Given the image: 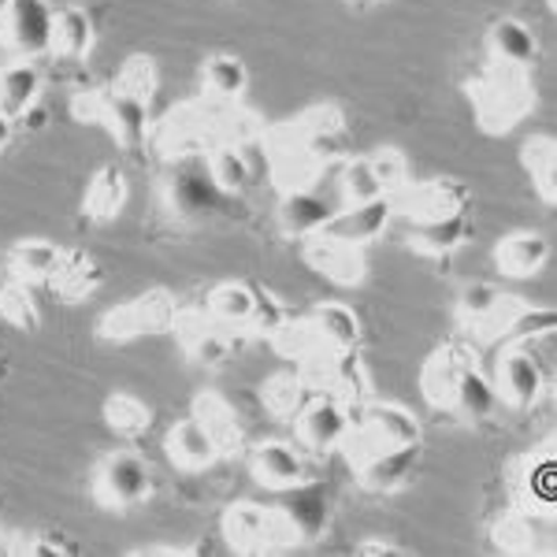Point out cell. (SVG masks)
Listing matches in <instances>:
<instances>
[{"mask_svg":"<svg viewBox=\"0 0 557 557\" xmlns=\"http://www.w3.org/2000/svg\"><path fill=\"white\" fill-rule=\"evenodd\" d=\"M343 197L346 205H361V201H372V197H383V186L375 178L372 164L368 157H354L343 164Z\"/></svg>","mask_w":557,"mask_h":557,"instance_id":"50","label":"cell"},{"mask_svg":"<svg viewBox=\"0 0 557 557\" xmlns=\"http://www.w3.org/2000/svg\"><path fill=\"white\" fill-rule=\"evenodd\" d=\"M52 20L57 12L49 8V0H12L8 15L0 23L8 49L20 60H34L41 52H52Z\"/></svg>","mask_w":557,"mask_h":557,"instance_id":"13","label":"cell"},{"mask_svg":"<svg viewBox=\"0 0 557 557\" xmlns=\"http://www.w3.org/2000/svg\"><path fill=\"white\" fill-rule=\"evenodd\" d=\"M205 172H209V178L227 197L242 194L249 186V178H253V168H249L238 141H215L209 149V168H205Z\"/></svg>","mask_w":557,"mask_h":557,"instance_id":"38","label":"cell"},{"mask_svg":"<svg viewBox=\"0 0 557 557\" xmlns=\"http://www.w3.org/2000/svg\"><path fill=\"white\" fill-rule=\"evenodd\" d=\"M8 8H12V0H0V20L8 15Z\"/></svg>","mask_w":557,"mask_h":557,"instance_id":"56","label":"cell"},{"mask_svg":"<svg viewBox=\"0 0 557 557\" xmlns=\"http://www.w3.org/2000/svg\"><path fill=\"white\" fill-rule=\"evenodd\" d=\"M152 417H157V412H152L149 401L138 398V394L120 391V394H108L104 398V424L123 438L146 435L152 428Z\"/></svg>","mask_w":557,"mask_h":557,"instance_id":"40","label":"cell"},{"mask_svg":"<svg viewBox=\"0 0 557 557\" xmlns=\"http://www.w3.org/2000/svg\"><path fill=\"white\" fill-rule=\"evenodd\" d=\"M469 205H472V190L461 183V178H450V175L424 178V183H406L398 194H394V212L409 215L412 223H428V220H443V215L469 212Z\"/></svg>","mask_w":557,"mask_h":557,"instance_id":"10","label":"cell"},{"mask_svg":"<svg viewBox=\"0 0 557 557\" xmlns=\"http://www.w3.org/2000/svg\"><path fill=\"white\" fill-rule=\"evenodd\" d=\"M8 554L12 557H60V554H78V546L67 543L60 532H8Z\"/></svg>","mask_w":557,"mask_h":557,"instance_id":"46","label":"cell"},{"mask_svg":"<svg viewBox=\"0 0 557 557\" xmlns=\"http://www.w3.org/2000/svg\"><path fill=\"white\" fill-rule=\"evenodd\" d=\"M502 301H506V294L498 290V286L491 283H469L461 290V298H457V312H461L465 323H472L475 331L487 323L494 312L502 309Z\"/></svg>","mask_w":557,"mask_h":557,"instance_id":"45","label":"cell"},{"mask_svg":"<svg viewBox=\"0 0 557 557\" xmlns=\"http://www.w3.org/2000/svg\"><path fill=\"white\" fill-rule=\"evenodd\" d=\"M472 238V223L469 212H457V215H443V220H428L412 227V249L428 257H450L465 242Z\"/></svg>","mask_w":557,"mask_h":557,"instance_id":"32","label":"cell"},{"mask_svg":"<svg viewBox=\"0 0 557 557\" xmlns=\"http://www.w3.org/2000/svg\"><path fill=\"white\" fill-rule=\"evenodd\" d=\"M197 554V546H138L134 557H186Z\"/></svg>","mask_w":557,"mask_h":557,"instance_id":"52","label":"cell"},{"mask_svg":"<svg viewBox=\"0 0 557 557\" xmlns=\"http://www.w3.org/2000/svg\"><path fill=\"white\" fill-rule=\"evenodd\" d=\"M115 89H123V94L138 97V101L152 104V97H157L160 89V71H157V60L146 57V52H134L127 57V64L120 67V75H115Z\"/></svg>","mask_w":557,"mask_h":557,"instance_id":"44","label":"cell"},{"mask_svg":"<svg viewBox=\"0 0 557 557\" xmlns=\"http://www.w3.org/2000/svg\"><path fill=\"white\" fill-rule=\"evenodd\" d=\"M71 115L78 123H97L112 134L127 152L146 149L149 141V104L138 97L123 94L115 86H94V89H78L71 97Z\"/></svg>","mask_w":557,"mask_h":557,"instance_id":"2","label":"cell"},{"mask_svg":"<svg viewBox=\"0 0 557 557\" xmlns=\"http://www.w3.org/2000/svg\"><path fill=\"white\" fill-rule=\"evenodd\" d=\"M298 491V498H286L278 502V509L286 513V520L294 524V532H298L301 543H309V539H317L323 532V524H327V502H323L320 491Z\"/></svg>","mask_w":557,"mask_h":557,"instance_id":"43","label":"cell"},{"mask_svg":"<svg viewBox=\"0 0 557 557\" xmlns=\"http://www.w3.org/2000/svg\"><path fill=\"white\" fill-rule=\"evenodd\" d=\"M20 120H23V127H26V131H41L45 123H49V112H45L41 104H34V108H26Z\"/></svg>","mask_w":557,"mask_h":557,"instance_id":"53","label":"cell"},{"mask_svg":"<svg viewBox=\"0 0 557 557\" xmlns=\"http://www.w3.org/2000/svg\"><path fill=\"white\" fill-rule=\"evenodd\" d=\"M520 164H524L528 178H532L535 194L546 205H557V141L554 134H535L520 149Z\"/></svg>","mask_w":557,"mask_h":557,"instance_id":"36","label":"cell"},{"mask_svg":"<svg viewBox=\"0 0 557 557\" xmlns=\"http://www.w3.org/2000/svg\"><path fill=\"white\" fill-rule=\"evenodd\" d=\"M546 4H550V8H557V0H546Z\"/></svg>","mask_w":557,"mask_h":557,"instance_id":"58","label":"cell"},{"mask_svg":"<svg viewBox=\"0 0 557 557\" xmlns=\"http://www.w3.org/2000/svg\"><path fill=\"white\" fill-rule=\"evenodd\" d=\"M164 450H168V457H172L175 469H183V472H205V469H212V465L220 461L212 438L205 435L201 424H197L194 417L178 420V424L168 431Z\"/></svg>","mask_w":557,"mask_h":557,"instance_id":"29","label":"cell"},{"mask_svg":"<svg viewBox=\"0 0 557 557\" xmlns=\"http://www.w3.org/2000/svg\"><path fill=\"white\" fill-rule=\"evenodd\" d=\"M368 164H372V172L375 178H380V186H383V194H398L401 186L412 183L409 178V160H406V152H401L398 146H380L368 157Z\"/></svg>","mask_w":557,"mask_h":557,"instance_id":"49","label":"cell"},{"mask_svg":"<svg viewBox=\"0 0 557 557\" xmlns=\"http://www.w3.org/2000/svg\"><path fill=\"white\" fill-rule=\"evenodd\" d=\"M178 298L164 286H152V290H141L134 294L131 301L115 305L108 309L101 320H97V335L104 343H131V338H141V335H168L175 331V320H178Z\"/></svg>","mask_w":557,"mask_h":557,"instance_id":"3","label":"cell"},{"mask_svg":"<svg viewBox=\"0 0 557 557\" xmlns=\"http://www.w3.org/2000/svg\"><path fill=\"white\" fill-rule=\"evenodd\" d=\"M0 264H4V253H0Z\"/></svg>","mask_w":557,"mask_h":557,"instance_id":"59","label":"cell"},{"mask_svg":"<svg viewBox=\"0 0 557 557\" xmlns=\"http://www.w3.org/2000/svg\"><path fill=\"white\" fill-rule=\"evenodd\" d=\"M127 194L131 190H127V175H123V168L120 164H101L94 175H89L83 212L97 223H112L115 215L123 212V205H127Z\"/></svg>","mask_w":557,"mask_h":557,"instance_id":"30","label":"cell"},{"mask_svg":"<svg viewBox=\"0 0 557 557\" xmlns=\"http://www.w3.org/2000/svg\"><path fill=\"white\" fill-rule=\"evenodd\" d=\"M354 4H357V0H354ZM364 4H380V0H364Z\"/></svg>","mask_w":557,"mask_h":557,"instance_id":"57","label":"cell"},{"mask_svg":"<svg viewBox=\"0 0 557 557\" xmlns=\"http://www.w3.org/2000/svg\"><path fill=\"white\" fill-rule=\"evenodd\" d=\"M494 543L506 554H550L554 550V513L513 506L494 524Z\"/></svg>","mask_w":557,"mask_h":557,"instance_id":"18","label":"cell"},{"mask_svg":"<svg viewBox=\"0 0 557 557\" xmlns=\"http://www.w3.org/2000/svg\"><path fill=\"white\" fill-rule=\"evenodd\" d=\"M498 401L513 409H532L539 406L546 391V372L535 361V354L528 346H506L498 357V380H494Z\"/></svg>","mask_w":557,"mask_h":557,"instance_id":"14","label":"cell"},{"mask_svg":"<svg viewBox=\"0 0 557 557\" xmlns=\"http://www.w3.org/2000/svg\"><path fill=\"white\" fill-rule=\"evenodd\" d=\"M391 220H394V197L383 194V197H372V201H361V205H346V209L335 212V220L323 227V235L368 249L372 242L383 238V231L391 227Z\"/></svg>","mask_w":557,"mask_h":557,"instance_id":"20","label":"cell"},{"mask_svg":"<svg viewBox=\"0 0 557 557\" xmlns=\"http://www.w3.org/2000/svg\"><path fill=\"white\" fill-rule=\"evenodd\" d=\"M557 327V312L546 309V305H528L520 301L517 294H506L502 309L483 323L480 335L487 343H502V346H528L535 338H546Z\"/></svg>","mask_w":557,"mask_h":557,"instance_id":"11","label":"cell"},{"mask_svg":"<svg viewBox=\"0 0 557 557\" xmlns=\"http://www.w3.org/2000/svg\"><path fill=\"white\" fill-rule=\"evenodd\" d=\"M152 487H157V480H152V465L134 450L104 454L94 469V498L101 502L104 509H115V513L149 502Z\"/></svg>","mask_w":557,"mask_h":557,"instance_id":"7","label":"cell"},{"mask_svg":"<svg viewBox=\"0 0 557 557\" xmlns=\"http://www.w3.org/2000/svg\"><path fill=\"white\" fill-rule=\"evenodd\" d=\"M190 417L201 424L205 435L212 438V446L220 457H235L238 450H246V428H242L238 412L231 409V401L220 398L215 391L197 394Z\"/></svg>","mask_w":557,"mask_h":557,"instance_id":"22","label":"cell"},{"mask_svg":"<svg viewBox=\"0 0 557 557\" xmlns=\"http://www.w3.org/2000/svg\"><path fill=\"white\" fill-rule=\"evenodd\" d=\"M509 483H513V506H528V509H546L554 513V494H557V465H554V450L550 443L539 446V450L524 454L520 461H513L509 469Z\"/></svg>","mask_w":557,"mask_h":557,"instance_id":"19","label":"cell"},{"mask_svg":"<svg viewBox=\"0 0 557 557\" xmlns=\"http://www.w3.org/2000/svg\"><path fill=\"white\" fill-rule=\"evenodd\" d=\"M301 375L317 394L346 401L349 409H361L372 383H368V368L357 357V349H331L317 346L309 357H301Z\"/></svg>","mask_w":557,"mask_h":557,"instance_id":"6","label":"cell"},{"mask_svg":"<svg viewBox=\"0 0 557 557\" xmlns=\"http://www.w3.org/2000/svg\"><path fill=\"white\" fill-rule=\"evenodd\" d=\"M0 554H8V532L0 528Z\"/></svg>","mask_w":557,"mask_h":557,"instance_id":"55","label":"cell"},{"mask_svg":"<svg viewBox=\"0 0 557 557\" xmlns=\"http://www.w3.org/2000/svg\"><path fill=\"white\" fill-rule=\"evenodd\" d=\"M494 409H498V391H494V383L480 372V364H469L454 386L450 412H461L465 420H487Z\"/></svg>","mask_w":557,"mask_h":557,"instance_id":"37","label":"cell"},{"mask_svg":"<svg viewBox=\"0 0 557 557\" xmlns=\"http://www.w3.org/2000/svg\"><path fill=\"white\" fill-rule=\"evenodd\" d=\"M268 343H272L283 357H294V361H301V357H309L317 346H323L309 317H305V320H294L290 317V320L283 323V327L275 331L272 338H268Z\"/></svg>","mask_w":557,"mask_h":557,"instance_id":"48","label":"cell"},{"mask_svg":"<svg viewBox=\"0 0 557 557\" xmlns=\"http://www.w3.org/2000/svg\"><path fill=\"white\" fill-rule=\"evenodd\" d=\"M227 194L212 183L209 172H175L164 178V205L175 220L205 223L223 209Z\"/></svg>","mask_w":557,"mask_h":557,"instance_id":"16","label":"cell"},{"mask_svg":"<svg viewBox=\"0 0 557 557\" xmlns=\"http://www.w3.org/2000/svg\"><path fill=\"white\" fill-rule=\"evenodd\" d=\"M249 472L268 491H294L309 483V461H305V454L294 443H283V438L257 443L249 450Z\"/></svg>","mask_w":557,"mask_h":557,"instance_id":"17","label":"cell"},{"mask_svg":"<svg viewBox=\"0 0 557 557\" xmlns=\"http://www.w3.org/2000/svg\"><path fill=\"white\" fill-rule=\"evenodd\" d=\"M201 83H205V94H209L212 101L238 104L249 89V67H246V60L231 57V52H215V57L205 60Z\"/></svg>","mask_w":557,"mask_h":557,"instance_id":"34","label":"cell"},{"mask_svg":"<svg viewBox=\"0 0 557 557\" xmlns=\"http://www.w3.org/2000/svg\"><path fill=\"white\" fill-rule=\"evenodd\" d=\"M60 257H64V246H57L52 238H20L4 253V268L8 275L23 278V283H49Z\"/></svg>","mask_w":557,"mask_h":557,"instance_id":"28","label":"cell"},{"mask_svg":"<svg viewBox=\"0 0 557 557\" xmlns=\"http://www.w3.org/2000/svg\"><path fill=\"white\" fill-rule=\"evenodd\" d=\"M223 535L238 554H275L290 550L301 539L278 506H260V502H235L223 513Z\"/></svg>","mask_w":557,"mask_h":557,"instance_id":"5","label":"cell"},{"mask_svg":"<svg viewBox=\"0 0 557 557\" xmlns=\"http://www.w3.org/2000/svg\"><path fill=\"white\" fill-rule=\"evenodd\" d=\"M294 424H298V438L309 450L327 454L346 443L349 428H354V409H349L346 401L331 398V394H317V398L294 417Z\"/></svg>","mask_w":557,"mask_h":557,"instance_id":"15","label":"cell"},{"mask_svg":"<svg viewBox=\"0 0 557 557\" xmlns=\"http://www.w3.org/2000/svg\"><path fill=\"white\" fill-rule=\"evenodd\" d=\"M335 212L338 209L331 205V197H323L317 186L312 190H290L278 201V227L290 238H312L335 220Z\"/></svg>","mask_w":557,"mask_h":557,"instance_id":"24","label":"cell"},{"mask_svg":"<svg viewBox=\"0 0 557 557\" xmlns=\"http://www.w3.org/2000/svg\"><path fill=\"white\" fill-rule=\"evenodd\" d=\"M12 138H15V120L4 112V108H0V152L12 146Z\"/></svg>","mask_w":557,"mask_h":557,"instance_id":"54","label":"cell"},{"mask_svg":"<svg viewBox=\"0 0 557 557\" xmlns=\"http://www.w3.org/2000/svg\"><path fill=\"white\" fill-rule=\"evenodd\" d=\"M286 320H290L286 305L278 301L272 290L257 286V301H253V312H249V320H246V335L249 338H272Z\"/></svg>","mask_w":557,"mask_h":557,"instance_id":"47","label":"cell"},{"mask_svg":"<svg viewBox=\"0 0 557 557\" xmlns=\"http://www.w3.org/2000/svg\"><path fill=\"white\" fill-rule=\"evenodd\" d=\"M0 317L20 331H38L41 309H38V301H34V283H23V278L8 275V283H0Z\"/></svg>","mask_w":557,"mask_h":557,"instance_id":"42","label":"cell"},{"mask_svg":"<svg viewBox=\"0 0 557 557\" xmlns=\"http://www.w3.org/2000/svg\"><path fill=\"white\" fill-rule=\"evenodd\" d=\"M312 398H317V391L305 383V375H294V372H278L260 386V401L268 406V412H275V417H283V420H294Z\"/></svg>","mask_w":557,"mask_h":557,"instance_id":"39","label":"cell"},{"mask_svg":"<svg viewBox=\"0 0 557 557\" xmlns=\"http://www.w3.org/2000/svg\"><path fill=\"white\" fill-rule=\"evenodd\" d=\"M320 343L331 349H357L361 346V317L343 301H323L309 312Z\"/></svg>","mask_w":557,"mask_h":557,"instance_id":"35","label":"cell"},{"mask_svg":"<svg viewBox=\"0 0 557 557\" xmlns=\"http://www.w3.org/2000/svg\"><path fill=\"white\" fill-rule=\"evenodd\" d=\"M305 260H309V268H317L320 275H327L331 283H338V286H357V283H364V275H368L364 249L349 246L343 238L323 235V231L305 238Z\"/></svg>","mask_w":557,"mask_h":557,"instance_id":"21","label":"cell"},{"mask_svg":"<svg viewBox=\"0 0 557 557\" xmlns=\"http://www.w3.org/2000/svg\"><path fill=\"white\" fill-rule=\"evenodd\" d=\"M469 364H475V354L469 346H457V343L438 346L435 354L424 361V372H420V391H424L428 406L450 409L454 406V386Z\"/></svg>","mask_w":557,"mask_h":557,"instance_id":"23","label":"cell"},{"mask_svg":"<svg viewBox=\"0 0 557 557\" xmlns=\"http://www.w3.org/2000/svg\"><path fill=\"white\" fill-rule=\"evenodd\" d=\"M272 149H294L305 152V157L320 160L323 168L335 164L346 149V115L338 104H317L309 112L294 115L290 123L275 127L268 134Z\"/></svg>","mask_w":557,"mask_h":557,"instance_id":"4","label":"cell"},{"mask_svg":"<svg viewBox=\"0 0 557 557\" xmlns=\"http://www.w3.org/2000/svg\"><path fill=\"white\" fill-rule=\"evenodd\" d=\"M550 260V242L539 231H509L506 238L494 246V264L502 275L513 278H532L546 268Z\"/></svg>","mask_w":557,"mask_h":557,"instance_id":"26","label":"cell"},{"mask_svg":"<svg viewBox=\"0 0 557 557\" xmlns=\"http://www.w3.org/2000/svg\"><path fill=\"white\" fill-rule=\"evenodd\" d=\"M41 67L34 64V60H15V64H8L0 71V108H4L12 120H20L26 108L38 104L41 97Z\"/></svg>","mask_w":557,"mask_h":557,"instance_id":"33","label":"cell"},{"mask_svg":"<svg viewBox=\"0 0 557 557\" xmlns=\"http://www.w3.org/2000/svg\"><path fill=\"white\" fill-rule=\"evenodd\" d=\"M101 283H104V268L97 264L86 249H64L57 272L49 275L52 294H57V298H64V301L94 298V294L101 290Z\"/></svg>","mask_w":557,"mask_h":557,"instance_id":"27","label":"cell"},{"mask_svg":"<svg viewBox=\"0 0 557 557\" xmlns=\"http://www.w3.org/2000/svg\"><path fill=\"white\" fill-rule=\"evenodd\" d=\"M487 57L491 64L532 71L539 64V38L524 20H498L487 30Z\"/></svg>","mask_w":557,"mask_h":557,"instance_id":"25","label":"cell"},{"mask_svg":"<svg viewBox=\"0 0 557 557\" xmlns=\"http://www.w3.org/2000/svg\"><path fill=\"white\" fill-rule=\"evenodd\" d=\"M420 454H424V446L420 443H412V446H372V450L354 454L349 461H354L357 480H361L368 491L391 494V491L406 487L412 475H417Z\"/></svg>","mask_w":557,"mask_h":557,"instance_id":"12","label":"cell"},{"mask_svg":"<svg viewBox=\"0 0 557 557\" xmlns=\"http://www.w3.org/2000/svg\"><path fill=\"white\" fill-rule=\"evenodd\" d=\"M469 89V101L487 134H506L513 131L520 120L535 108V86H532V71H517V67H502L487 64L475 78L465 83Z\"/></svg>","mask_w":557,"mask_h":557,"instance_id":"1","label":"cell"},{"mask_svg":"<svg viewBox=\"0 0 557 557\" xmlns=\"http://www.w3.org/2000/svg\"><path fill=\"white\" fill-rule=\"evenodd\" d=\"M97 45V26L94 15L86 8H60L57 20H52V52L64 60H86Z\"/></svg>","mask_w":557,"mask_h":557,"instance_id":"31","label":"cell"},{"mask_svg":"<svg viewBox=\"0 0 557 557\" xmlns=\"http://www.w3.org/2000/svg\"><path fill=\"white\" fill-rule=\"evenodd\" d=\"M412 550L394 539H361L357 543V557H409Z\"/></svg>","mask_w":557,"mask_h":557,"instance_id":"51","label":"cell"},{"mask_svg":"<svg viewBox=\"0 0 557 557\" xmlns=\"http://www.w3.org/2000/svg\"><path fill=\"white\" fill-rule=\"evenodd\" d=\"M175 335L178 346L186 349V357H194L197 364H209V368L223 364L249 343L246 327L215 320L209 309H178Z\"/></svg>","mask_w":557,"mask_h":557,"instance_id":"8","label":"cell"},{"mask_svg":"<svg viewBox=\"0 0 557 557\" xmlns=\"http://www.w3.org/2000/svg\"><path fill=\"white\" fill-rule=\"evenodd\" d=\"M354 446H349V457L372 450V446H412L424 443V428L412 417V409L398 406V401H375V406L361 409V420L354 417V428L349 435Z\"/></svg>","mask_w":557,"mask_h":557,"instance_id":"9","label":"cell"},{"mask_svg":"<svg viewBox=\"0 0 557 557\" xmlns=\"http://www.w3.org/2000/svg\"><path fill=\"white\" fill-rule=\"evenodd\" d=\"M253 301H257V286H253V283H238V278H231V283L212 286L209 305H205V309H209L215 320L235 323V327H246L249 312H253Z\"/></svg>","mask_w":557,"mask_h":557,"instance_id":"41","label":"cell"}]
</instances>
